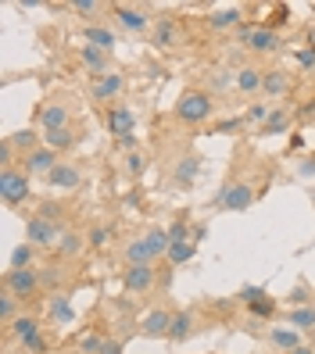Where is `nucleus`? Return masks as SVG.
I'll return each instance as SVG.
<instances>
[{"mask_svg": "<svg viewBox=\"0 0 315 354\" xmlns=\"http://www.w3.org/2000/svg\"><path fill=\"white\" fill-rule=\"evenodd\" d=\"M212 115H215V100L208 90H186L176 100V118L186 122V126H204Z\"/></svg>", "mask_w": 315, "mask_h": 354, "instance_id": "1", "label": "nucleus"}, {"mask_svg": "<svg viewBox=\"0 0 315 354\" xmlns=\"http://www.w3.org/2000/svg\"><path fill=\"white\" fill-rule=\"evenodd\" d=\"M29 172L26 169H18V165H11V169H0V197H4L8 207H18V204H26L29 197Z\"/></svg>", "mask_w": 315, "mask_h": 354, "instance_id": "2", "label": "nucleus"}, {"mask_svg": "<svg viewBox=\"0 0 315 354\" xmlns=\"http://www.w3.org/2000/svg\"><path fill=\"white\" fill-rule=\"evenodd\" d=\"M237 39H240L247 50H255V54H272V50L283 47L280 32L269 29V26H240L237 29Z\"/></svg>", "mask_w": 315, "mask_h": 354, "instance_id": "3", "label": "nucleus"}, {"mask_svg": "<svg viewBox=\"0 0 315 354\" xmlns=\"http://www.w3.org/2000/svg\"><path fill=\"white\" fill-rule=\"evenodd\" d=\"M212 204L226 207V212H247V207L255 204V186L251 183H229L212 197Z\"/></svg>", "mask_w": 315, "mask_h": 354, "instance_id": "4", "label": "nucleus"}, {"mask_svg": "<svg viewBox=\"0 0 315 354\" xmlns=\"http://www.w3.org/2000/svg\"><path fill=\"white\" fill-rule=\"evenodd\" d=\"M61 236H65V233H61V225L51 222V218H44V215H33L26 222V240L33 247H57Z\"/></svg>", "mask_w": 315, "mask_h": 354, "instance_id": "5", "label": "nucleus"}, {"mask_svg": "<svg viewBox=\"0 0 315 354\" xmlns=\"http://www.w3.org/2000/svg\"><path fill=\"white\" fill-rule=\"evenodd\" d=\"M201 169H204L201 154H197V151H186V154L176 161V169H172V176H169V186H172V190H190V186L197 183V176H201Z\"/></svg>", "mask_w": 315, "mask_h": 354, "instance_id": "6", "label": "nucleus"}, {"mask_svg": "<svg viewBox=\"0 0 315 354\" xmlns=\"http://www.w3.org/2000/svg\"><path fill=\"white\" fill-rule=\"evenodd\" d=\"M39 286H44V279H39L36 268H11V272L4 276V290H11L18 301H29Z\"/></svg>", "mask_w": 315, "mask_h": 354, "instance_id": "7", "label": "nucleus"}, {"mask_svg": "<svg viewBox=\"0 0 315 354\" xmlns=\"http://www.w3.org/2000/svg\"><path fill=\"white\" fill-rule=\"evenodd\" d=\"M11 333H15L18 344H22L29 354H44V351H47L44 337H39V322H36V319H29V315H18V319H15V326H11Z\"/></svg>", "mask_w": 315, "mask_h": 354, "instance_id": "8", "label": "nucleus"}, {"mask_svg": "<svg viewBox=\"0 0 315 354\" xmlns=\"http://www.w3.org/2000/svg\"><path fill=\"white\" fill-rule=\"evenodd\" d=\"M237 301H244L255 319H272V315H276V301H272L262 286H244L237 294Z\"/></svg>", "mask_w": 315, "mask_h": 354, "instance_id": "9", "label": "nucleus"}, {"mask_svg": "<svg viewBox=\"0 0 315 354\" xmlns=\"http://www.w3.org/2000/svg\"><path fill=\"white\" fill-rule=\"evenodd\" d=\"M111 15H115V22H118L122 29H129V32H147V29H154V22H151V15H147L143 8H129V4H115V8H111Z\"/></svg>", "mask_w": 315, "mask_h": 354, "instance_id": "10", "label": "nucleus"}, {"mask_svg": "<svg viewBox=\"0 0 315 354\" xmlns=\"http://www.w3.org/2000/svg\"><path fill=\"white\" fill-rule=\"evenodd\" d=\"M122 90H125V75H122V72H108V75L93 79L90 97H93L97 104H108V100H118V97H122Z\"/></svg>", "mask_w": 315, "mask_h": 354, "instance_id": "11", "label": "nucleus"}, {"mask_svg": "<svg viewBox=\"0 0 315 354\" xmlns=\"http://www.w3.org/2000/svg\"><path fill=\"white\" fill-rule=\"evenodd\" d=\"M172 315H176V311H169V308H154V311H147L143 322H140V333H143V337H151V340L169 337V329H172Z\"/></svg>", "mask_w": 315, "mask_h": 354, "instance_id": "12", "label": "nucleus"}, {"mask_svg": "<svg viewBox=\"0 0 315 354\" xmlns=\"http://www.w3.org/2000/svg\"><path fill=\"white\" fill-rule=\"evenodd\" d=\"M125 294H147L154 286V265H129L122 276Z\"/></svg>", "mask_w": 315, "mask_h": 354, "instance_id": "13", "label": "nucleus"}, {"mask_svg": "<svg viewBox=\"0 0 315 354\" xmlns=\"http://www.w3.org/2000/svg\"><path fill=\"white\" fill-rule=\"evenodd\" d=\"M57 161H61V158H57V151H51L47 143H44V147H36L33 154H26V158H22V169H26L29 176H44V179H47V176H51V169H54Z\"/></svg>", "mask_w": 315, "mask_h": 354, "instance_id": "14", "label": "nucleus"}, {"mask_svg": "<svg viewBox=\"0 0 315 354\" xmlns=\"http://www.w3.org/2000/svg\"><path fill=\"white\" fill-rule=\"evenodd\" d=\"M133 129H136V115L125 104H111L108 108V133L122 140V136H133Z\"/></svg>", "mask_w": 315, "mask_h": 354, "instance_id": "15", "label": "nucleus"}, {"mask_svg": "<svg viewBox=\"0 0 315 354\" xmlns=\"http://www.w3.org/2000/svg\"><path fill=\"white\" fill-rule=\"evenodd\" d=\"M47 186H54V190H75V186H82V172L69 161H57L47 176Z\"/></svg>", "mask_w": 315, "mask_h": 354, "instance_id": "16", "label": "nucleus"}, {"mask_svg": "<svg viewBox=\"0 0 315 354\" xmlns=\"http://www.w3.org/2000/svg\"><path fill=\"white\" fill-rule=\"evenodd\" d=\"M39 129H44V133H54V129H69V108H65V104L51 100L47 108H39Z\"/></svg>", "mask_w": 315, "mask_h": 354, "instance_id": "17", "label": "nucleus"}, {"mask_svg": "<svg viewBox=\"0 0 315 354\" xmlns=\"http://www.w3.org/2000/svg\"><path fill=\"white\" fill-rule=\"evenodd\" d=\"M262 86H265V68L244 65V68L237 72V90H240L244 97H255V93H262Z\"/></svg>", "mask_w": 315, "mask_h": 354, "instance_id": "18", "label": "nucleus"}, {"mask_svg": "<svg viewBox=\"0 0 315 354\" xmlns=\"http://www.w3.org/2000/svg\"><path fill=\"white\" fill-rule=\"evenodd\" d=\"M194 329H197L194 311H190V308H183V311H176V315H172L169 340H172V344H183V340H190V337H194Z\"/></svg>", "mask_w": 315, "mask_h": 354, "instance_id": "19", "label": "nucleus"}, {"mask_svg": "<svg viewBox=\"0 0 315 354\" xmlns=\"http://www.w3.org/2000/svg\"><path fill=\"white\" fill-rule=\"evenodd\" d=\"M82 65H87V72L93 79H100V75L111 72V54H104V50H97L90 44H82Z\"/></svg>", "mask_w": 315, "mask_h": 354, "instance_id": "20", "label": "nucleus"}, {"mask_svg": "<svg viewBox=\"0 0 315 354\" xmlns=\"http://www.w3.org/2000/svg\"><path fill=\"white\" fill-rule=\"evenodd\" d=\"M82 44H90V47H97L104 54H111L118 39H115V32L108 26H87V29H82Z\"/></svg>", "mask_w": 315, "mask_h": 354, "instance_id": "21", "label": "nucleus"}, {"mask_svg": "<svg viewBox=\"0 0 315 354\" xmlns=\"http://www.w3.org/2000/svg\"><path fill=\"white\" fill-rule=\"evenodd\" d=\"M290 90V75L283 72V68H265V86H262V93L269 97V100H276V97H283Z\"/></svg>", "mask_w": 315, "mask_h": 354, "instance_id": "22", "label": "nucleus"}, {"mask_svg": "<svg viewBox=\"0 0 315 354\" xmlns=\"http://www.w3.org/2000/svg\"><path fill=\"white\" fill-rule=\"evenodd\" d=\"M240 22H244V11L240 8H219V11H212L208 15V26L212 29H240Z\"/></svg>", "mask_w": 315, "mask_h": 354, "instance_id": "23", "label": "nucleus"}, {"mask_svg": "<svg viewBox=\"0 0 315 354\" xmlns=\"http://www.w3.org/2000/svg\"><path fill=\"white\" fill-rule=\"evenodd\" d=\"M176 36H179V29H176L172 18H158L154 29H151V44L165 50V47H176Z\"/></svg>", "mask_w": 315, "mask_h": 354, "instance_id": "24", "label": "nucleus"}, {"mask_svg": "<svg viewBox=\"0 0 315 354\" xmlns=\"http://www.w3.org/2000/svg\"><path fill=\"white\" fill-rule=\"evenodd\" d=\"M125 261L129 265H154V251H151V243H147L143 236H136L133 243H125Z\"/></svg>", "mask_w": 315, "mask_h": 354, "instance_id": "25", "label": "nucleus"}, {"mask_svg": "<svg viewBox=\"0 0 315 354\" xmlns=\"http://www.w3.org/2000/svg\"><path fill=\"white\" fill-rule=\"evenodd\" d=\"M290 129V111L287 108H272V115L265 118V126L258 129L262 136H280V133H287Z\"/></svg>", "mask_w": 315, "mask_h": 354, "instance_id": "26", "label": "nucleus"}, {"mask_svg": "<svg viewBox=\"0 0 315 354\" xmlns=\"http://www.w3.org/2000/svg\"><path fill=\"white\" fill-rule=\"evenodd\" d=\"M8 140L15 143V151H22V158H26V154H33L36 147H44V143H39V133H36V129H18V133H11Z\"/></svg>", "mask_w": 315, "mask_h": 354, "instance_id": "27", "label": "nucleus"}, {"mask_svg": "<svg viewBox=\"0 0 315 354\" xmlns=\"http://www.w3.org/2000/svg\"><path fill=\"white\" fill-rule=\"evenodd\" d=\"M269 340H272V347H280V351H287V354L301 347L298 329H269Z\"/></svg>", "mask_w": 315, "mask_h": 354, "instance_id": "28", "label": "nucleus"}, {"mask_svg": "<svg viewBox=\"0 0 315 354\" xmlns=\"http://www.w3.org/2000/svg\"><path fill=\"white\" fill-rule=\"evenodd\" d=\"M147 243H151V251H154V258H169V247H172V240H169V229H161V225H154L151 233L143 236Z\"/></svg>", "mask_w": 315, "mask_h": 354, "instance_id": "29", "label": "nucleus"}, {"mask_svg": "<svg viewBox=\"0 0 315 354\" xmlns=\"http://www.w3.org/2000/svg\"><path fill=\"white\" fill-rule=\"evenodd\" d=\"M44 143H47V147L51 151H72L75 147V133L72 129H54V133H44Z\"/></svg>", "mask_w": 315, "mask_h": 354, "instance_id": "30", "label": "nucleus"}, {"mask_svg": "<svg viewBox=\"0 0 315 354\" xmlns=\"http://www.w3.org/2000/svg\"><path fill=\"white\" fill-rule=\"evenodd\" d=\"M287 322H290L294 329H315V308H312V304L290 308V311H287Z\"/></svg>", "mask_w": 315, "mask_h": 354, "instance_id": "31", "label": "nucleus"}, {"mask_svg": "<svg viewBox=\"0 0 315 354\" xmlns=\"http://www.w3.org/2000/svg\"><path fill=\"white\" fill-rule=\"evenodd\" d=\"M147 169H151V154H147L143 147H140V151H133V154H125V176L140 179Z\"/></svg>", "mask_w": 315, "mask_h": 354, "instance_id": "32", "label": "nucleus"}, {"mask_svg": "<svg viewBox=\"0 0 315 354\" xmlns=\"http://www.w3.org/2000/svg\"><path fill=\"white\" fill-rule=\"evenodd\" d=\"M18 304H22V301H18L11 290H4V294H0V322H4V329L15 326V319H18Z\"/></svg>", "mask_w": 315, "mask_h": 354, "instance_id": "33", "label": "nucleus"}, {"mask_svg": "<svg viewBox=\"0 0 315 354\" xmlns=\"http://www.w3.org/2000/svg\"><path fill=\"white\" fill-rule=\"evenodd\" d=\"M169 240L172 243H194V229H190V222H186V212H179L176 222L169 225Z\"/></svg>", "mask_w": 315, "mask_h": 354, "instance_id": "34", "label": "nucleus"}, {"mask_svg": "<svg viewBox=\"0 0 315 354\" xmlns=\"http://www.w3.org/2000/svg\"><path fill=\"white\" fill-rule=\"evenodd\" d=\"M208 86H212L215 93H226L229 86H237V72H229V68H215L212 75H208Z\"/></svg>", "mask_w": 315, "mask_h": 354, "instance_id": "35", "label": "nucleus"}, {"mask_svg": "<svg viewBox=\"0 0 315 354\" xmlns=\"http://www.w3.org/2000/svg\"><path fill=\"white\" fill-rule=\"evenodd\" d=\"M51 319H54L57 326H69V322H72V304H69L65 294H57V297L51 301Z\"/></svg>", "mask_w": 315, "mask_h": 354, "instance_id": "36", "label": "nucleus"}, {"mask_svg": "<svg viewBox=\"0 0 315 354\" xmlns=\"http://www.w3.org/2000/svg\"><path fill=\"white\" fill-rule=\"evenodd\" d=\"M197 258V243H172L169 247V265H186Z\"/></svg>", "mask_w": 315, "mask_h": 354, "instance_id": "37", "label": "nucleus"}, {"mask_svg": "<svg viewBox=\"0 0 315 354\" xmlns=\"http://www.w3.org/2000/svg\"><path fill=\"white\" fill-rule=\"evenodd\" d=\"M33 258H36V247L33 243H18L11 251V268H33Z\"/></svg>", "mask_w": 315, "mask_h": 354, "instance_id": "38", "label": "nucleus"}, {"mask_svg": "<svg viewBox=\"0 0 315 354\" xmlns=\"http://www.w3.org/2000/svg\"><path fill=\"white\" fill-rule=\"evenodd\" d=\"M54 251H57L61 258H75V254L82 251V236H79V233H65V236H61V243L54 247Z\"/></svg>", "mask_w": 315, "mask_h": 354, "instance_id": "39", "label": "nucleus"}, {"mask_svg": "<svg viewBox=\"0 0 315 354\" xmlns=\"http://www.w3.org/2000/svg\"><path fill=\"white\" fill-rule=\"evenodd\" d=\"M100 347H104L100 333H87V337L79 340V354H100Z\"/></svg>", "mask_w": 315, "mask_h": 354, "instance_id": "40", "label": "nucleus"}, {"mask_svg": "<svg viewBox=\"0 0 315 354\" xmlns=\"http://www.w3.org/2000/svg\"><path fill=\"white\" fill-rule=\"evenodd\" d=\"M272 115V108H265V104H251V108H247V122H251V126H255V122H258V126H265V118Z\"/></svg>", "mask_w": 315, "mask_h": 354, "instance_id": "41", "label": "nucleus"}, {"mask_svg": "<svg viewBox=\"0 0 315 354\" xmlns=\"http://www.w3.org/2000/svg\"><path fill=\"white\" fill-rule=\"evenodd\" d=\"M247 126V118L244 115H237V118H222L219 126H215V133H240Z\"/></svg>", "mask_w": 315, "mask_h": 354, "instance_id": "42", "label": "nucleus"}, {"mask_svg": "<svg viewBox=\"0 0 315 354\" xmlns=\"http://www.w3.org/2000/svg\"><path fill=\"white\" fill-rule=\"evenodd\" d=\"M11 165H15V143L4 136L0 140V169H11Z\"/></svg>", "mask_w": 315, "mask_h": 354, "instance_id": "43", "label": "nucleus"}, {"mask_svg": "<svg viewBox=\"0 0 315 354\" xmlns=\"http://www.w3.org/2000/svg\"><path fill=\"white\" fill-rule=\"evenodd\" d=\"M75 15H93V11H100L104 4H100V0H72V4H69Z\"/></svg>", "mask_w": 315, "mask_h": 354, "instance_id": "44", "label": "nucleus"}, {"mask_svg": "<svg viewBox=\"0 0 315 354\" xmlns=\"http://www.w3.org/2000/svg\"><path fill=\"white\" fill-rule=\"evenodd\" d=\"M108 240H111V229L108 225H93L90 229V247H104Z\"/></svg>", "mask_w": 315, "mask_h": 354, "instance_id": "45", "label": "nucleus"}, {"mask_svg": "<svg viewBox=\"0 0 315 354\" xmlns=\"http://www.w3.org/2000/svg\"><path fill=\"white\" fill-rule=\"evenodd\" d=\"M39 215H44V218H51V222H57V218H61V204H54V201H44V204H39Z\"/></svg>", "mask_w": 315, "mask_h": 354, "instance_id": "46", "label": "nucleus"}, {"mask_svg": "<svg viewBox=\"0 0 315 354\" xmlns=\"http://www.w3.org/2000/svg\"><path fill=\"white\" fill-rule=\"evenodd\" d=\"M294 57H298L301 68H315V47H305V50H298Z\"/></svg>", "mask_w": 315, "mask_h": 354, "instance_id": "47", "label": "nucleus"}, {"mask_svg": "<svg viewBox=\"0 0 315 354\" xmlns=\"http://www.w3.org/2000/svg\"><path fill=\"white\" fill-rule=\"evenodd\" d=\"M100 354H122V340H104Z\"/></svg>", "mask_w": 315, "mask_h": 354, "instance_id": "48", "label": "nucleus"}, {"mask_svg": "<svg viewBox=\"0 0 315 354\" xmlns=\"http://www.w3.org/2000/svg\"><path fill=\"white\" fill-rule=\"evenodd\" d=\"M39 279H44V286H54V283H57V272H54V268H44V272H39Z\"/></svg>", "mask_w": 315, "mask_h": 354, "instance_id": "49", "label": "nucleus"}, {"mask_svg": "<svg viewBox=\"0 0 315 354\" xmlns=\"http://www.w3.org/2000/svg\"><path fill=\"white\" fill-rule=\"evenodd\" d=\"M301 176H315V158L312 161H301Z\"/></svg>", "mask_w": 315, "mask_h": 354, "instance_id": "50", "label": "nucleus"}, {"mask_svg": "<svg viewBox=\"0 0 315 354\" xmlns=\"http://www.w3.org/2000/svg\"><path fill=\"white\" fill-rule=\"evenodd\" d=\"M287 18H290V8H276V22L287 26Z\"/></svg>", "mask_w": 315, "mask_h": 354, "instance_id": "51", "label": "nucleus"}, {"mask_svg": "<svg viewBox=\"0 0 315 354\" xmlns=\"http://www.w3.org/2000/svg\"><path fill=\"white\" fill-rule=\"evenodd\" d=\"M301 115H305V118H315V100H312V104H305V108H301Z\"/></svg>", "mask_w": 315, "mask_h": 354, "instance_id": "52", "label": "nucleus"}, {"mask_svg": "<svg viewBox=\"0 0 315 354\" xmlns=\"http://www.w3.org/2000/svg\"><path fill=\"white\" fill-rule=\"evenodd\" d=\"M290 354H315L312 347H298V351H290Z\"/></svg>", "mask_w": 315, "mask_h": 354, "instance_id": "53", "label": "nucleus"}, {"mask_svg": "<svg viewBox=\"0 0 315 354\" xmlns=\"http://www.w3.org/2000/svg\"><path fill=\"white\" fill-rule=\"evenodd\" d=\"M308 44L315 47V29H308Z\"/></svg>", "mask_w": 315, "mask_h": 354, "instance_id": "54", "label": "nucleus"}]
</instances>
